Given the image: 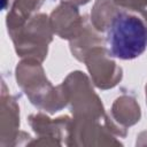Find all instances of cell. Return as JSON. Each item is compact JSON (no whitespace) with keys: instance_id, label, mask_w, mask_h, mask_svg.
I'll return each instance as SVG.
<instances>
[{"instance_id":"obj_1","label":"cell","mask_w":147,"mask_h":147,"mask_svg":"<svg viewBox=\"0 0 147 147\" xmlns=\"http://www.w3.org/2000/svg\"><path fill=\"white\" fill-rule=\"evenodd\" d=\"M107 40L115 57L131 60L145 52L147 29L138 17L121 13L111 20Z\"/></svg>"}]
</instances>
